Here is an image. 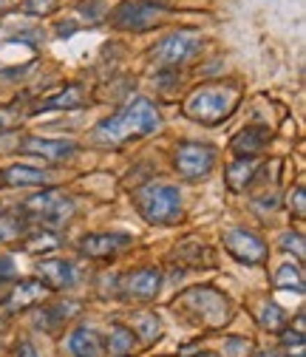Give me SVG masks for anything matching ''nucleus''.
<instances>
[{
	"label": "nucleus",
	"mask_w": 306,
	"mask_h": 357,
	"mask_svg": "<svg viewBox=\"0 0 306 357\" xmlns=\"http://www.w3.org/2000/svg\"><path fill=\"white\" fill-rule=\"evenodd\" d=\"M162 125V114L159 108L145 100V97H137L130 100L122 111H116L114 116L102 119L97 128H94V139L105 148H119L130 139H145L151 133H156Z\"/></svg>",
	"instance_id": "f257e3e1"
},
{
	"label": "nucleus",
	"mask_w": 306,
	"mask_h": 357,
	"mask_svg": "<svg viewBox=\"0 0 306 357\" xmlns=\"http://www.w3.org/2000/svg\"><path fill=\"white\" fill-rule=\"evenodd\" d=\"M236 105H238L236 85L210 82V85H199L185 100V114L201 125H218L236 111Z\"/></svg>",
	"instance_id": "f03ea898"
},
{
	"label": "nucleus",
	"mask_w": 306,
	"mask_h": 357,
	"mask_svg": "<svg viewBox=\"0 0 306 357\" xmlns=\"http://www.w3.org/2000/svg\"><path fill=\"white\" fill-rule=\"evenodd\" d=\"M137 207L148 225H176L182 218V193L173 185H148L137 196Z\"/></svg>",
	"instance_id": "7ed1b4c3"
},
{
	"label": "nucleus",
	"mask_w": 306,
	"mask_h": 357,
	"mask_svg": "<svg viewBox=\"0 0 306 357\" xmlns=\"http://www.w3.org/2000/svg\"><path fill=\"white\" fill-rule=\"evenodd\" d=\"M20 213L29 221L43 225V230H52V227H60L63 221L74 213V202L66 193H60V190H43V193L26 199Z\"/></svg>",
	"instance_id": "20e7f679"
},
{
	"label": "nucleus",
	"mask_w": 306,
	"mask_h": 357,
	"mask_svg": "<svg viewBox=\"0 0 306 357\" xmlns=\"http://www.w3.org/2000/svg\"><path fill=\"white\" fill-rule=\"evenodd\" d=\"M165 15H167V6L159 3V0H122L111 15V23L125 31H145L162 23Z\"/></svg>",
	"instance_id": "39448f33"
},
{
	"label": "nucleus",
	"mask_w": 306,
	"mask_h": 357,
	"mask_svg": "<svg viewBox=\"0 0 306 357\" xmlns=\"http://www.w3.org/2000/svg\"><path fill=\"white\" fill-rule=\"evenodd\" d=\"M182 306L190 309L193 315L201 318V324L207 326H222L230 321V303L227 298H222L215 289L210 287H199V289H190L185 298H182Z\"/></svg>",
	"instance_id": "423d86ee"
},
{
	"label": "nucleus",
	"mask_w": 306,
	"mask_h": 357,
	"mask_svg": "<svg viewBox=\"0 0 306 357\" xmlns=\"http://www.w3.org/2000/svg\"><path fill=\"white\" fill-rule=\"evenodd\" d=\"M199 49H201V34H196V31H176V34L165 37L159 46L153 49V60L162 68H176V66H185L190 57H196Z\"/></svg>",
	"instance_id": "0eeeda50"
},
{
	"label": "nucleus",
	"mask_w": 306,
	"mask_h": 357,
	"mask_svg": "<svg viewBox=\"0 0 306 357\" xmlns=\"http://www.w3.org/2000/svg\"><path fill=\"white\" fill-rule=\"evenodd\" d=\"M173 165H176L179 176L199 182V178L210 176V170L215 167V148L201 142H182L176 153H173Z\"/></svg>",
	"instance_id": "6e6552de"
},
{
	"label": "nucleus",
	"mask_w": 306,
	"mask_h": 357,
	"mask_svg": "<svg viewBox=\"0 0 306 357\" xmlns=\"http://www.w3.org/2000/svg\"><path fill=\"white\" fill-rule=\"evenodd\" d=\"M224 247H227V252L236 261H241L247 266H258V264L267 261V244H264V238L250 233V230H244V227L227 230L224 233Z\"/></svg>",
	"instance_id": "1a4fd4ad"
},
{
	"label": "nucleus",
	"mask_w": 306,
	"mask_h": 357,
	"mask_svg": "<svg viewBox=\"0 0 306 357\" xmlns=\"http://www.w3.org/2000/svg\"><path fill=\"white\" fill-rule=\"evenodd\" d=\"M20 151L29 153V156H40L46 162H66L71 159L79 145L74 139H43V137H26L20 142Z\"/></svg>",
	"instance_id": "9d476101"
},
{
	"label": "nucleus",
	"mask_w": 306,
	"mask_h": 357,
	"mask_svg": "<svg viewBox=\"0 0 306 357\" xmlns=\"http://www.w3.org/2000/svg\"><path fill=\"white\" fill-rule=\"evenodd\" d=\"M162 287V273L156 266H145V270H137L122 278V292L134 301H153L159 295Z\"/></svg>",
	"instance_id": "9b49d317"
},
{
	"label": "nucleus",
	"mask_w": 306,
	"mask_h": 357,
	"mask_svg": "<svg viewBox=\"0 0 306 357\" xmlns=\"http://www.w3.org/2000/svg\"><path fill=\"white\" fill-rule=\"evenodd\" d=\"M54 182V176L49 170L29 167V165H12L6 170H0V185L3 188H46Z\"/></svg>",
	"instance_id": "f8f14e48"
},
{
	"label": "nucleus",
	"mask_w": 306,
	"mask_h": 357,
	"mask_svg": "<svg viewBox=\"0 0 306 357\" xmlns=\"http://www.w3.org/2000/svg\"><path fill=\"white\" fill-rule=\"evenodd\" d=\"M130 238L122 233H91L79 241V252L85 258H114Z\"/></svg>",
	"instance_id": "ddd939ff"
},
{
	"label": "nucleus",
	"mask_w": 306,
	"mask_h": 357,
	"mask_svg": "<svg viewBox=\"0 0 306 357\" xmlns=\"http://www.w3.org/2000/svg\"><path fill=\"white\" fill-rule=\"evenodd\" d=\"M270 142V130L267 128H258V125H250L244 130L236 133V139H233V153L238 159H258V153L267 148Z\"/></svg>",
	"instance_id": "4468645a"
},
{
	"label": "nucleus",
	"mask_w": 306,
	"mask_h": 357,
	"mask_svg": "<svg viewBox=\"0 0 306 357\" xmlns=\"http://www.w3.org/2000/svg\"><path fill=\"white\" fill-rule=\"evenodd\" d=\"M37 273H40V281L46 284L49 289H68V287H74V281H77L74 266H71L68 261H57V258L40 261Z\"/></svg>",
	"instance_id": "2eb2a0df"
},
{
	"label": "nucleus",
	"mask_w": 306,
	"mask_h": 357,
	"mask_svg": "<svg viewBox=\"0 0 306 357\" xmlns=\"http://www.w3.org/2000/svg\"><path fill=\"white\" fill-rule=\"evenodd\" d=\"M46 295H49V287L43 284L40 278H26V281H20V284L15 287V292L9 295L6 306H9L12 312H17V309H29V306L43 303V301H46Z\"/></svg>",
	"instance_id": "dca6fc26"
},
{
	"label": "nucleus",
	"mask_w": 306,
	"mask_h": 357,
	"mask_svg": "<svg viewBox=\"0 0 306 357\" xmlns=\"http://www.w3.org/2000/svg\"><path fill=\"white\" fill-rule=\"evenodd\" d=\"M66 346H68L71 357H102V351H105L102 337L94 329H89V326H77L68 335V343Z\"/></svg>",
	"instance_id": "f3484780"
},
{
	"label": "nucleus",
	"mask_w": 306,
	"mask_h": 357,
	"mask_svg": "<svg viewBox=\"0 0 306 357\" xmlns=\"http://www.w3.org/2000/svg\"><path fill=\"white\" fill-rule=\"evenodd\" d=\"M29 233V218L20 210H0V244H15Z\"/></svg>",
	"instance_id": "a211bd4d"
},
{
	"label": "nucleus",
	"mask_w": 306,
	"mask_h": 357,
	"mask_svg": "<svg viewBox=\"0 0 306 357\" xmlns=\"http://www.w3.org/2000/svg\"><path fill=\"white\" fill-rule=\"evenodd\" d=\"M82 102H85L82 88H79V85H66V88H60L54 97L43 100V102L34 108V114H46V111H71V108H79Z\"/></svg>",
	"instance_id": "6ab92c4d"
},
{
	"label": "nucleus",
	"mask_w": 306,
	"mask_h": 357,
	"mask_svg": "<svg viewBox=\"0 0 306 357\" xmlns=\"http://www.w3.org/2000/svg\"><path fill=\"white\" fill-rule=\"evenodd\" d=\"M255 167H258V159H236L227 167V185H230V190H244L250 185V178H255Z\"/></svg>",
	"instance_id": "aec40b11"
},
{
	"label": "nucleus",
	"mask_w": 306,
	"mask_h": 357,
	"mask_svg": "<svg viewBox=\"0 0 306 357\" xmlns=\"http://www.w3.org/2000/svg\"><path fill=\"white\" fill-rule=\"evenodd\" d=\"M134 343H137L134 329H128V326H122V324H114V326H111V337H108V354H111V357H125V354H130V351H134Z\"/></svg>",
	"instance_id": "412c9836"
},
{
	"label": "nucleus",
	"mask_w": 306,
	"mask_h": 357,
	"mask_svg": "<svg viewBox=\"0 0 306 357\" xmlns=\"http://www.w3.org/2000/svg\"><path fill=\"white\" fill-rule=\"evenodd\" d=\"M275 287L278 289H289V292H295V295H303V270L298 264H286V266H281L278 270V275H275Z\"/></svg>",
	"instance_id": "4be33fe9"
},
{
	"label": "nucleus",
	"mask_w": 306,
	"mask_h": 357,
	"mask_svg": "<svg viewBox=\"0 0 306 357\" xmlns=\"http://www.w3.org/2000/svg\"><path fill=\"white\" fill-rule=\"evenodd\" d=\"M258 324L270 329V332H281L284 324H286V315H284V309L275 306V303H267L264 309H261V315H258Z\"/></svg>",
	"instance_id": "5701e85b"
},
{
	"label": "nucleus",
	"mask_w": 306,
	"mask_h": 357,
	"mask_svg": "<svg viewBox=\"0 0 306 357\" xmlns=\"http://www.w3.org/2000/svg\"><path fill=\"white\" fill-rule=\"evenodd\" d=\"M137 335H139L145 343L159 340V335H162V324H159V318L151 315V312H142L139 321H137Z\"/></svg>",
	"instance_id": "b1692460"
},
{
	"label": "nucleus",
	"mask_w": 306,
	"mask_h": 357,
	"mask_svg": "<svg viewBox=\"0 0 306 357\" xmlns=\"http://www.w3.org/2000/svg\"><path fill=\"white\" fill-rule=\"evenodd\" d=\"M54 247H57V236H54L52 230H37L34 236H29V238L23 241V250H29V252L54 250Z\"/></svg>",
	"instance_id": "393cba45"
},
{
	"label": "nucleus",
	"mask_w": 306,
	"mask_h": 357,
	"mask_svg": "<svg viewBox=\"0 0 306 357\" xmlns=\"http://www.w3.org/2000/svg\"><path fill=\"white\" fill-rule=\"evenodd\" d=\"M57 6H60V0H26V3H23V9L31 12V15H37V17L52 15Z\"/></svg>",
	"instance_id": "a878e982"
},
{
	"label": "nucleus",
	"mask_w": 306,
	"mask_h": 357,
	"mask_svg": "<svg viewBox=\"0 0 306 357\" xmlns=\"http://www.w3.org/2000/svg\"><path fill=\"white\" fill-rule=\"evenodd\" d=\"M306 190H303V185H298L295 188V193H289V210H295V215L298 218H303L306 215Z\"/></svg>",
	"instance_id": "bb28decb"
},
{
	"label": "nucleus",
	"mask_w": 306,
	"mask_h": 357,
	"mask_svg": "<svg viewBox=\"0 0 306 357\" xmlns=\"http://www.w3.org/2000/svg\"><path fill=\"white\" fill-rule=\"evenodd\" d=\"M281 247H284L286 252L295 250V255L303 258V236H300V233H286V236L281 238Z\"/></svg>",
	"instance_id": "cd10ccee"
},
{
	"label": "nucleus",
	"mask_w": 306,
	"mask_h": 357,
	"mask_svg": "<svg viewBox=\"0 0 306 357\" xmlns=\"http://www.w3.org/2000/svg\"><path fill=\"white\" fill-rule=\"evenodd\" d=\"M15 278V264L12 258H0V281H9Z\"/></svg>",
	"instance_id": "c85d7f7f"
},
{
	"label": "nucleus",
	"mask_w": 306,
	"mask_h": 357,
	"mask_svg": "<svg viewBox=\"0 0 306 357\" xmlns=\"http://www.w3.org/2000/svg\"><path fill=\"white\" fill-rule=\"evenodd\" d=\"M281 340H284L286 346H303V332H292V329H286V332H281Z\"/></svg>",
	"instance_id": "c756f323"
},
{
	"label": "nucleus",
	"mask_w": 306,
	"mask_h": 357,
	"mask_svg": "<svg viewBox=\"0 0 306 357\" xmlns=\"http://www.w3.org/2000/svg\"><path fill=\"white\" fill-rule=\"evenodd\" d=\"M15 357H40V354H37V349H34L29 340H23V343L17 346V351H15Z\"/></svg>",
	"instance_id": "7c9ffc66"
},
{
	"label": "nucleus",
	"mask_w": 306,
	"mask_h": 357,
	"mask_svg": "<svg viewBox=\"0 0 306 357\" xmlns=\"http://www.w3.org/2000/svg\"><path fill=\"white\" fill-rule=\"evenodd\" d=\"M258 357H273V354H264V351H261V354H258Z\"/></svg>",
	"instance_id": "2f4dec72"
},
{
	"label": "nucleus",
	"mask_w": 306,
	"mask_h": 357,
	"mask_svg": "<svg viewBox=\"0 0 306 357\" xmlns=\"http://www.w3.org/2000/svg\"><path fill=\"white\" fill-rule=\"evenodd\" d=\"M199 357H215V354H199Z\"/></svg>",
	"instance_id": "473e14b6"
},
{
	"label": "nucleus",
	"mask_w": 306,
	"mask_h": 357,
	"mask_svg": "<svg viewBox=\"0 0 306 357\" xmlns=\"http://www.w3.org/2000/svg\"><path fill=\"white\" fill-rule=\"evenodd\" d=\"M125 357H130V354H125Z\"/></svg>",
	"instance_id": "72a5a7b5"
}]
</instances>
